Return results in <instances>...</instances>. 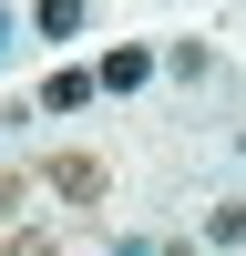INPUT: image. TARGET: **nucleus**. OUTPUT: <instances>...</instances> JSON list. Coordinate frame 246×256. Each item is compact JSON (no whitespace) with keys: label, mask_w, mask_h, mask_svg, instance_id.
Returning <instances> with one entry per match:
<instances>
[{"label":"nucleus","mask_w":246,"mask_h":256,"mask_svg":"<svg viewBox=\"0 0 246 256\" xmlns=\"http://www.w3.org/2000/svg\"><path fill=\"white\" fill-rule=\"evenodd\" d=\"M0 52H10V10H0Z\"/></svg>","instance_id":"nucleus-4"},{"label":"nucleus","mask_w":246,"mask_h":256,"mask_svg":"<svg viewBox=\"0 0 246 256\" xmlns=\"http://www.w3.org/2000/svg\"><path fill=\"white\" fill-rule=\"evenodd\" d=\"M92 82H102V92H134V82H154V52H102Z\"/></svg>","instance_id":"nucleus-1"},{"label":"nucleus","mask_w":246,"mask_h":256,"mask_svg":"<svg viewBox=\"0 0 246 256\" xmlns=\"http://www.w3.org/2000/svg\"><path fill=\"white\" fill-rule=\"evenodd\" d=\"M41 102H52V113H82V102H92V72H52Z\"/></svg>","instance_id":"nucleus-2"},{"label":"nucleus","mask_w":246,"mask_h":256,"mask_svg":"<svg viewBox=\"0 0 246 256\" xmlns=\"http://www.w3.org/2000/svg\"><path fill=\"white\" fill-rule=\"evenodd\" d=\"M216 246H246V205H216V226H205Z\"/></svg>","instance_id":"nucleus-3"}]
</instances>
